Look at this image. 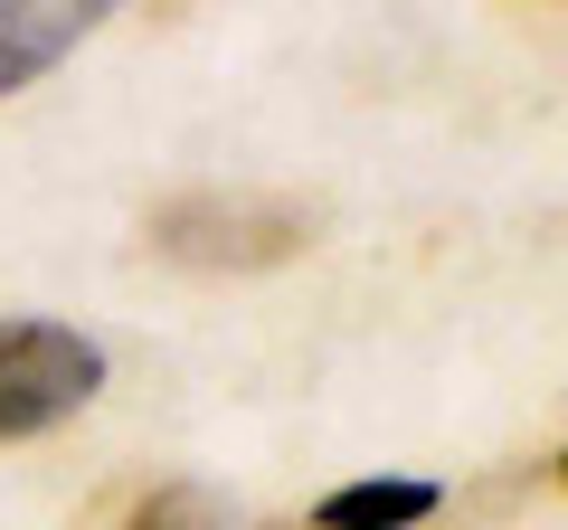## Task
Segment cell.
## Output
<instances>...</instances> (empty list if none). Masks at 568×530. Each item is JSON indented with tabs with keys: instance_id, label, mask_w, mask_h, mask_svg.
Listing matches in <instances>:
<instances>
[{
	"instance_id": "1",
	"label": "cell",
	"mask_w": 568,
	"mask_h": 530,
	"mask_svg": "<svg viewBox=\"0 0 568 530\" xmlns=\"http://www.w3.org/2000/svg\"><path fill=\"white\" fill-rule=\"evenodd\" d=\"M152 246L209 275H246V265H284L313 246L304 200H265V190H181L152 208Z\"/></svg>"
},
{
	"instance_id": "2",
	"label": "cell",
	"mask_w": 568,
	"mask_h": 530,
	"mask_svg": "<svg viewBox=\"0 0 568 530\" xmlns=\"http://www.w3.org/2000/svg\"><path fill=\"white\" fill-rule=\"evenodd\" d=\"M95 388H104V342L95 332L39 323V313H0V446L85 417Z\"/></svg>"
},
{
	"instance_id": "3",
	"label": "cell",
	"mask_w": 568,
	"mask_h": 530,
	"mask_svg": "<svg viewBox=\"0 0 568 530\" xmlns=\"http://www.w3.org/2000/svg\"><path fill=\"white\" fill-rule=\"evenodd\" d=\"M123 0H0V95L39 85L58 58H77Z\"/></svg>"
},
{
	"instance_id": "4",
	"label": "cell",
	"mask_w": 568,
	"mask_h": 530,
	"mask_svg": "<svg viewBox=\"0 0 568 530\" xmlns=\"http://www.w3.org/2000/svg\"><path fill=\"white\" fill-rule=\"evenodd\" d=\"M436 502H446V492L426 483V473H369V483L323 492V502H313V530H417Z\"/></svg>"
},
{
	"instance_id": "5",
	"label": "cell",
	"mask_w": 568,
	"mask_h": 530,
	"mask_svg": "<svg viewBox=\"0 0 568 530\" xmlns=\"http://www.w3.org/2000/svg\"><path fill=\"white\" fill-rule=\"evenodd\" d=\"M123 530H256V521L227 511L209 483H152L133 511H123Z\"/></svg>"
}]
</instances>
